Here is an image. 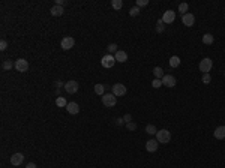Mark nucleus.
I'll return each instance as SVG.
<instances>
[{
    "label": "nucleus",
    "instance_id": "obj_1",
    "mask_svg": "<svg viewBox=\"0 0 225 168\" xmlns=\"http://www.w3.org/2000/svg\"><path fill=\"white\" fill-rule=\"evenodd\" d=\"M156 140H158V143H161V144H167V143H170V140H171V132L167 131V129H161V131L156 132Z\"/></svg>",
    "mask_w": 225,
    "mask_h": 168
},
{
    "label": "nucleus",
    "instance_id": "obj_2",
    "mask_svg": "<svg viewBox=\"0 0 225 168\" xmlns=\"http://www.w3.org/2000/svg\"><path fill=\"white\" fill-rule=\"evenodd\" d=\"M212 68H213V62H212V59H203L201 62H200V71L203 72V74H209L210 71H212Z\"/></svg>",
    "mask_w": 225,
    "mask_h": 168
},
{
    "label": "nucleus",
    "instance_id": "obj_3",
    "mask_svg": "<svg viewBox=\"0 0 225 168\" xmlns=\"http://www.w3.org/2000/svg\"><path fill=\"white\" fill-rule=\"evenodd\" d=\"M102 104H104L105 107L111 108V107H114V105L117 104V99H116V96L113 93H105L104 96H102Z\"/></svg>",
    "mask_w": 225,
    "mask_h": 168
},
{
    "label": "nucleus",
    "instance_id": "obj_4",
    "mask_svg": "<svg viewBox=\"0 0 225 168\" xmlns=\"http://www.w3.org/2000/svg\"><path fill=\"white\" fill-rule=\"evenodd\" d=\"M101 65L104 66V68H113L114 65H116V59H114V56H111V54H107V56H104L102 59H101Z\"/></svg>",
    "mask_w": 225,
    "mask_h": 168
},
{
    "label": "nucleus",
    "instance_id": "obj_5",
    "mask_svg": "<svg viewBox=\"0 0 225 168\" xmlns=\"http://www.w3.org/2000/svg\"><path fill=\"white\" fill-rule=\"evenodd\" d=\"M111 92H113V95H114V96H125L128 90H126V87H125L123 84L117 83V84H114V86L111 87Z\"/></svg>",
    "mask_w": 225,
    "mask_h": 168
},
{
    "label": "nucleus",
    "instance_id": "obj_6",
    "mask_svg": "<svg viewBox=\"0 0 225 168\" xmlns=\"http://www.w3.org/2000/svg\"><path fill=\"white\" fill-rule=\"evenodd\" d=\"M15 69L18 72H26L29 69V62L26 59H18L15 60Z\"/></svg>",
    "mask_w": 225,
    "mask_h": 168
},
{
    "label": "nucleus",
    "instance_id": "obj_7",
    "mask_svg": "<svg viewBox=\"0 0 225 168\" xmlns=\"http://www.w3.org/2000/svg\"><path fill=\"white\" fill-rule=\"evenodd\" d=\"M60 45H62L63 50H71V48L75 45V39H74L72 36H65L63 39H62Z\"/></svg>",
    "mask_w": 225,
    "mask_h": 168
},
{
    "label": "nucleus",
    "instance_id": "obj_8",
    "mask_svg": "<svg viewBox=\"0 0 225 168\" xmlns=\"http://www.w3.org/2000/svg\"><path fill=\"white\" fill-rule=\"evenodd\" d=\"M63 87H65V90H66L68 93H71V95H72V93H77V92H78V83H77V81H74V80L68 81V83H66Z\"/></svg>",
    "mask_w": 225,
    "mask_h": 168
},
{
    "label": "nucleus",
    "instance_id": "obj_9",
    "mask_svg": "<svg viewBox=\"0 0 225 168\" xmlns=\"http://www.w3.org/2000/svg\"><path fill=\"white\" fill-rule=\"evenodd\" d=\"M174 20H176V12L174 11H165L164 12V15H162V21H164V24H171Z\"/></svg>",
    "mask_w": 225,
    "mask_h": 168
},
{
    "label": "nucleus",
    "instance_id": "obj_10",
    "mask_svg": "<svg viewBox=\"0 0 225 168\" xmlns=\"http://www.w3.org/2000/svg\"><path fill=\"white\" fill-rule=\"evenodd\" d=\"M23 161H24V155H23V153H14V155L11 156V165H14V167L21 165Z\"/></svg>",
    "mask_w": 225,
    "mask_h": 168
},
{
    "label": "nucleus",
    "instance_id": "obj_11",
    "mask_svg": "<svg viewBox=\"0 0 225 168\" xmlns=\"http://www.w3.org/2000/svg\"><path fill=\"white\" fill-rule=\"evenodd\" d=\"M162 86L174 87V86H176V78H174L173 75H164V78H162Z\"/></svg>",
    "mask_w": 225,
    "mask_h": 168
},
{
    "label": "nucleus",
    "instance_id": "obj_12",
    "mask_svg": "<svg viewBox=\"0 0 225 168\" xmlns=\"http://www.w3.org/2000/svg\"><path fill=\"white\" fill-rule=\"evenodd\" d=\"M182 21H183V24H185L186 27H192V26L195 24V17H194L192 14H185V15L182 17Z\"/></svg>",
    "mask_w": 225,
    "mask_h": 168
},
{
    "label": "nucleus",
    "instance_id": "obj_13",
    "mask_svg": "<svg viewBox=\"0 0 225 168\" xmlns=\"http://www.w3.org/2000/svg\"><path fill=\"white\" fill-rule=\"evenodd\" d=\"M158 147H159L158 140H149V141L146 143V150H147V152H156Z\"/></svg>",
    "mask_w": 225,
    "mask_h": 168
},
{
    "label": "nucleus",
    "instance_id": "obj_14",
    "mask_svg": "<svg viewBox=\"0 0 225 168\" xmlns=\"http://www.w3.org/2000/svg\"><path fill=\"white\" fill-rule=\"evenodd\" d=\"M213 135H215V138L216 140H224L225 138V126H218L215 132H213Z\"/></svg>",
    "mask_w": 225,
    "mask_h": 168
},
{
    "label": "nucleus",
    "instance_id": "obj_15",
    "mask_svg": "<svg viewBox=\"0 0 225 168\" xmlns=\"http://www.w3.org/2000/svg\"><path fill=\"white\" fill-rule=\"evenodd\" d=\"M66 110H68L69 114H78V113H80V107H78L77 102H69V104L66 105Z\"/></svg>",
    "mask_w": 225,
    "mask_h": 168
},
{
    "label": "nucleus",
    "instance_id": "obj_16",
    "mask_svg": "<svg viewBox=\"0 0 225 168\" xmlns=\"http://www.w3.org/2000/svg\"><path fill=\"white\" fill-rule=\"evenodd\" d=\"M50 12H51L53 17H62L65 11H63V6H57V5H54V6L51 8V11H50Z\"/></svg>",
    "mask_w": 225,
    "mask_h": 168
},
{
    "label": "nucleus",
    "instance_id": "obj_17",
    "mask_svg": "<svg viewBox=\"0 0 225 168\" xmlns=\"http://www.w3.org/2000/svg\"><path fill=\"white\" fill-rule=\"evenodd\" d=\"M114 59L119 62V63H125L126 60H128V54L125 53V51H122V50H119L116 54H114Z\"/></svg>",
    "mask_w": 225,
    "mask_h": 168
},
{
    "label": "nucleus",
    "instance_id": "obj_18",
    "mask_svg": "<svg viewBox=\"0 0 225 168\" xmlns=\"http://www.w3.org/2000/svg\"><path fill=\"white\" fill-rule=\"evenodd\" d=\"M12 68H15V63H12L11 60H5L2 63V69H5V71H11Z\"/></svg>",
    "mask_w": 225,
    "mask_h": 168
},
{
    "label": "nucleus",
    "instance_id": "obj_19",
    "mask_svg": "<svg viewBox=\"0 0 225 168\" xmlns=\"http://www.w3.org/2000/svg\"><path fill=\"white\" fill-rule=\"evenodd\" d=\"M95 93L99 95V96H104L105 95V86L104 84H96V86H95Z\"/></svg>",
    "mask_w": 225,
    "mask_h": 168
},
{
    "label": "nucleus",
    "instance_id": "obj_20",
    "mask_svg": "<svg viewBox=\"0 0 225 168\" xmlns=\"http://www.w3.org/2000/svg\"><path fill=\"white\" fill-rule=\"evenodd\" d=\"M153 74H155V77L158 78V80H162L164 78V71H162V68H159V66H156L155 69H153Z\"/></svg>",
    "mask_w": 225,
    "mask_h": 168
},
{
    "label": "nucleus",
    "instance_id": "obj_21",
    "mask_svg": "<svg viewBox=\"0 0 225 168\" xmlns=\"http://www.w3.org/2000/svg\"><path fill=\"white\" fill-rule=\"evenodd\" d=\"M213 35H210V33H206L204 36H203V44H206V45H210V44H213Z\"/></svg>",
    "mask_w": 225,
    "mask_h": 168
},
{
    "label": "nucleus",
    "instance_id": "obj_22",
    "mask_svg": "<svg viewBox=\"0 0 225 168\" xmlns=\"http://www.w3.org/2000/svg\"><path fill=\"white\" fill-rule=\"evenodd\" d=\"M179 65H180V57L173 56L170 59V66H171V68H177Z\"/></svg>",
    "mask_w": 225,
    "mask_h": 168
},
{
    "label": "nucleus",
    "instance_id": "obj_23",
    "mask_svg": "<svg viewBox=\"0 0 225 168\" xmlns=\"http://www.w3.org/2000/svg\"><path fill=\"white\" fill-rule=\"evenodd\" d=\"M188 9H189V5H188V3H180V5H179V12H182L183 15L188 14Z\"/></svg>",
    "mask_w": 225,
    "mask_h": 168
},
{
    "label": "nucleus",
    "instance_id": "obj_24",
    "mask_svg": "<svg viewBox=\"0 0 225 168\" xmlns=\"http://www.w3.org/2000/svg\"><path fill=\"white\" fill-rule=\"evenodd\" d=\"M56 104H57V107H66V105H68V102H66V99H65L63 96H59V98L56 99Z\"/></svg>",
    "mask_w": 225,
    "mask_h": 168
},
{
    "label": "nucleus",
    "instance_id": "obj_25",
    "mask_svg": "<svg viewBox=\"0 0 225 168\" xmlns=\"http://www.w3.org/2000/svg\"><path fill=\"white\" fill-rule=\"evenodd\" d=\"M146 132H147V134H150V135H156L158 129H156L155 125H147V126H146Z\"/></svg>",
    "mask_w": 225,
    "mask_h": 168
},
{
    "label": "nucleus",
    "instance_id": "obj_26",
    "mask_svg": "<svg viewBox=\"0 0 225 168\" xmlns=\"http://www.w3.org/2000/svg\"><path fill=\"white\" fill-rule=\"evenodd\" d=\"M111 6H113L114 9L119 11V9H122V6H123V2H122V0H113V2H111Z\"/></svg>",
    "mask_w": 225,
    "mask_h": 168
},
{
    "label": "nucleus",
    "instance_id": "obj_27",
    "mask_svg": "<svg viewBox=\"0 0 225 168\" xmlns=\"http://www.w3.org/2000/svg\"><path fill=\"white\" fill-rule=\"evenodd\" d=\"M156 32H158V33H162V32H164V21H162V18H161V20H158Z\"/></svg>",
    "mask_w": 225,
    "mask_h": 168
},
{
    "label": "nucleus",
    "instance_id": "obj_28",
    "mask_svg": "<svg viewBox=\"0 0 225 168\" xmlns=\"http://www.w3.org/2000/svg\"><path fill=\"white\" fill-rule=\"evenodd\" d=\"M138 14H140V8H138V6L131 8V11H129V15H131V17H137Z\"/></svg>",
    "mask_w": 225,
    "mask_h": 168
},
{
    "label": "nucleus",
    "instance_id": "obj_29",
    "mask_svg": "<svg viewBox=\"0 0 225 168\" xmlns=\"http://www.w3.org/2000/svg\"><path fill=\"white\" fill-rule=\"evenodd\" d=\"M108 51H110V54H111V53L116 54V53L119 51V50H117V45H116V44H110V45H108Z\"/></svg>",
    "mask_w": 225,
    "mask_h": 168
},
{
    "label": "nucleus",
    "instance_id": "obj_30",
    "mask_svg": "<svg viewBox=\"0 0 225 168\" xmlns=\"http://www.w3.org/2000/svg\"><path fill=\"white\" fill-rule=\"evenodd\" d=\"M201 81H203L204 84H209V83L212 81V77H210V74H203V78H201Z\"/></svg>",
    "mask_w": 225,
    "mask_h": 168
},
{
    "label": "nucleus",
    "instance_id": "obj_31",
    "mask_svg": "<svg viewBox=\"0 0 225 168\" xmlns=\"http://www.w3.org/2000/svg\"><path fill=\"white\" fill-rule=\"evenodd\" d=\"M152 86H153L155 89H159V87L162 86V80H158V78H155V80L152 81Z\"/></svg>",
    "mask_w": 225,
    "mask_h": 168
},
{
    "label": "nucleus",
    "instance_id": "obj_32",
    "mask_svg": "<svg viewBox=\"0 0 225 168\" xmlns=\"http://www.w3.org/2000/svg\"><path fill=\"white\" fill-rule=\"evenodd\" d=\"M147 5H149V0H137V5L135 6L143 8V6H147Z\"/></svg>",
    "mask_w": 225,
    "mask_h": 168
},
{
    "label": "nucleus",
    "instance_id": "obj_33",
    "mask_svg": "<svg viewBox=\"0 0 225 168\" xmlns=\"http://www.w3.org/2000/svg\"><path fill=\"white\" fill-rule=\"evenodd\" d=\"M126 126H128V129H129V131H135V129H137V123H134V122L126 123Z\"/></svg>",
    "mask_w": 225,
    "mask_h": 168
},
{
    "label": "nucleus",
    "instance_id": "obj_34",
    "mask_svg": "<svg viewBox=\"0 0 225 168\" xmlns=\"http://www.w3.org/2000/svg\"><path fill=\"white\" fill-rule=\"evenodd\" d=\"M6 48H8V42H6V41L3 39V41L0 42V50H2V51H5Z\"/></svg>",
    "mask_w": 225,
    "mask_h": 168
},
{
    "label": "nucleus",
    "instance_id": "obj_35",
    "mask_svg": "<svg viewBox=\"0 0 225 168\" xmlns=\"http://www.w3.org/2000/svg\"><path fill=\"white\" fill-rule=\"evenodd\" d=\"M123 120H125V123H131V122H132V116H131V114H126V116L123 117Z\"/></svg>",
    "mask_w": 225,
    "mask_h": 168
},
{
    "label": "nucleus",
    "instance_id": "obj_36",
    "mask_svg": "<svg viewBox=\"0 0 225 168\" xmlns=\"http://www.w3.org/2000/svg\"><path fill=\"white\" fill-rule=\"evenodd\" d=\"M123 123H125V120H123V119H116V125H117V126H122Z\"/></svg>",
    "mask_w": 225,
    "mask_h": 168
},
{
    "label": "nucleus",
    "instance_id": "obj_37",
    "mask_svg": "<svg viewBox=\"0 0 225 168\" xmlns=\"http://www.w3.org/2000/svg\"><path fill=\"white\" fill-rule=\"evenodd\" d=\"M65 3H66L65 0H56V5H57V6H63Z\"/></svg>",
    "mask_w": 225,
    "mask_h": 168
},
{
    "label": "nucleus",
    "instance_id": "obj_38",
    "mask_svg": "<svg viewBox=\"0 0 225 168\" xmlns=\"http://www.w3.org/2000/svg\"><path fill=\"white\" fill-rule=\"evenodd\" d=\"M26 168H38V167H36V164L30 162V164H27V167H26Z\"/></svg>",
    "mask_w": 225,
    "mask_h": 168
},
{
    "label": "nucleus",
    "instance_id": "obj_39",
    "mask_svg": "<svg viewBox=\"0 0 225 168\" xmlns=\"http://www.w3.org/2000/svg\"><path fill=\"white\" fill-rule=\"evenodd\" d=\"M56 86H57V89H60V87H62V86H65V84H63L62 81H57V83H56Z\"/></svg>",
    "mask_w": 225,
    "mask_h": 168
}]
</instances>
